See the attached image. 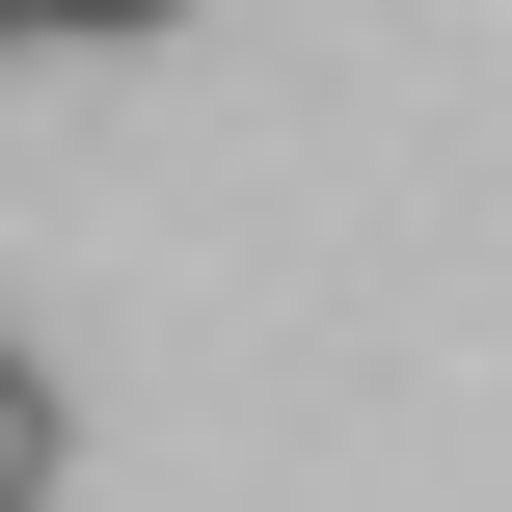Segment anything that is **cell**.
Instances as JSON below:
<instances>
[{"instance_id":"obj_3","label":"cell","mask_w":512,"mask_h":512,"mask_svg":"<svg viewBox=\"0 0 512 512\" xmlns=\"http://www.w3.org/2000/svg\"><path fill=\"white\" fill-rule=\"evenodd\" d=\"M0 27H27V0H0Z\"/></svg>"},{"instance_id":"obj_2","label":"cell","mask_w":512,"mask_h":512,"mask_svg":"<svg viewBox=\"0 0 512 512\" xmlns=\"http://www.w3.org/2000/svg\"><path fill=\"white\" fill-rule=\"evenodd\" d=\"M27 27H189V0H27Z\"/></svg>"},{"instance_id":"obj_1","label":"cell","mask_w":512,"mask_h":512,"mask_svg":"<svg viewBox=\"0 0 512 512\" xmlns=\"http://www.w3.org/2000/svg\"><path fill=\"white\" fill-rule=\"evenodd\" d=\"M0 512H54V378L0 351Z\"/></svg>"}]
</instances>
